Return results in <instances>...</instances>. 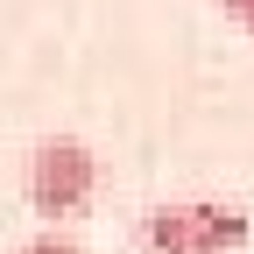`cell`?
Instances as JSON below:
<instances>
[{"mask_svg":"<svg viewBox=\"0 0 254 254\" xmlns=\"http://www.w3.org/2000/svg\"><path fill=\"white\" fill-rule=\"evenodd\" d=\"M247 233H254V219L226 198H170L134 219L141 254H240Z\"/></svg>","mask_w":254,"mask_h":254,"instance_id":"obj_1","label":"cell"},{"mask_svg":"<svg viewBox=\"0 0 254 254\" xmlns=\"http://www.w3.org/2000/svg\"><path fill=\"white\" fill-rule=\"evenodd\" d=\"M21 190H28V212H43L50 226L57 219H78L99 190V155H92L78 134H43L28 148V170H21Z\"/></svg>","mask_w":254,"mask_h":254,"instance_id":"obj_2","label":"cell"},{"mask_svg":"<svg viewBox=\"0 0 254 254\" xmlns=\"http://www.w3.org/2000/svg\"><path fill=\"white\" fill-rule=\"evenodd\" d=\"M14 254H78V240H71V233H57V226H43L36 240H21Z\"/></svg>","mask_w":254,"mask_h":254,"instance_id":"obj_3","label":"cell"},{"mask_svg":"<svg viewBox=\"0 0 254 254\" xmlns=\"http://www.w3.org/2000/svg\"><path fill=\"white\" fill-rule=\"evenodd\" d=\"M219 7H226V21H240L247 36H254V0H219Z\"/></svg>","mask_w":254,"mask_h":254,"instance_id":"obj_4","label":"cell"}]
</instances>
